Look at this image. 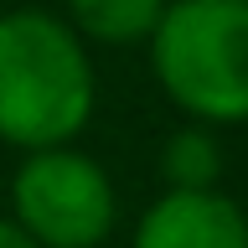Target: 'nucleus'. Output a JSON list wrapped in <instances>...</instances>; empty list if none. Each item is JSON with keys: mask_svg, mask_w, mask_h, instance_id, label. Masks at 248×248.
Wrapping results in <instances>:
<instances>
[{"mask_svg": "<svg viewBox=\"0 0 248 248\" xmlns=\"http://www.w3.org/2000/svg\"><path fill=\"white\" fill-rule=\"evenodd\" d=\"M98 108L93 46L42 5L0 11V145L31 155L78 145Z\"/></svg>", "mask_w": 248, "mask_h": 248, "instance_id": "1", "label": "nucleus"}, {"mask_svg": "<svg viewBox=\"0 0 248 248\" xmlns=\"http://www.w3.org/2000/svg\"><path fill=\"white\" fill-rule=\"evenodd\" d=\"M150 73L191 124H248V0H166Z\"/></svg>", "mask_w": 248, "mask_h": 248, "instance_id": "2", "label": "nucleus"}, {"mask_svg": "<svg viewBox=\"0 0 248 248\" xmlns=\"http://www.w3.org/2000/svg\"><path fill=\"white\" fill-rule=\"evenodd\" d=\"M5 217L36 248H104L119 222V191L98 155L52 145L21 155Z\"/></svg>", "mask_w": 248, "mask_h": 248, "instance_id": "3", "label": "nucleus"}, {"mask_svg": "<svg viewBox=\"0 0 248 248\" xmlns=\"http://www.w3.org/2000/svg\"><path fill=\"white\" fill-rule=\"evenodd\" d=\"M129 248H248V207L228 191H160Z\"/></svg>", "mask_w": 248, "mask_h": 248, "instance_id": "4", "label": "nucleus"}, {"mask_svg": "<svg viewBox=\"0 0 248 248\" xmlns=\"http://www.w3.org/2000/svg\"><path fill=\"white\" fill-rule=\"evenodd\" d=\"M62 5H67L62 21L78 31V42L108 46V52L145 46L166 16V0H62Z\"/></svg>", "mask_w": 248, "mask_h": 248, "instance_id": "5", "label": "nucleus"}, {"mask_svg": "<svg viewBox=\"0 0 248 248\" xmlns=\"http://www.w3.org/2000/svg\"><path fill=\"white\" fill-rule=\"evenodd\" d=\"M160 181L166 191H212L222 181V145L207 124H181L160 140Z\"/></svg>", "mask_w": 248, "mask_h": 248, "instance_id": "6", "label": "nucleus"}, {"mask_svg": "<svg viewBox=\"0 0 248 248\" xmlns=\"http://www.w3.org/2000/svg\"><path fill=\"white\" fill-rule=\"evenodd\" d=\"M0 248H36V243H31V238H26L21 228H16V222H11L5 212H0Z\"/></svg>", "mask_w": 248, "mask_h": 248, "instance_id": "7", "label": "nucleus"}]
</instances>
